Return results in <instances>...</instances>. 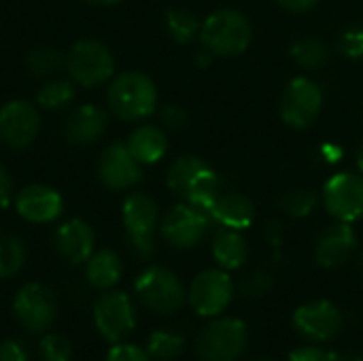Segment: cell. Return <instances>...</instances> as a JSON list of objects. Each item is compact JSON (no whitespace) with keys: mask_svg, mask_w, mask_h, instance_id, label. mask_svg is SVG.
Returning <instances> with one entry per match:
<instances>
[{"mask_svg":"<svg viewBox=\"0 0 363 361\" xmlns=\"http://www.w3.org/2000/svg\"><path fill=\"white\" fill-rule=\"evenodd\" d=\"M168 187L181 196L183 202L206 213L208 217L215 200L221 194L219 177L202 157L196 155H181L172 162L168 170Z\"/></svg>","mask_w":363,"mask_h":361,"instance_id":"1","label":"cell"},{"mask_svg":"<svg viewBox=\"0 0 363 361\" xmlns=\"http://www.w3.org/2000/svg\"><path fill=\"white\" fill-rule=\"evenodd\" d=\"M200 40L202 47L217 57H236L249 49L253 26L245 13L236 9H219L202 21Z\"/></svg>","mask_w":363,"mask_h":361,"instance_id":"2","label":"cell"},{"mask_svg":"<svg viewBox=\"0 0 363 361\" xmlns=\"http://www.w3.org/2000/svg\"><path fill=\"white\" fill-rule=\"evenodd\" d=\"M108 109L123 121L147 119L157 106V89L151 77L138 70H125L111 81Z\"/></svg>","mask_w":363,"mask_h":361,"instance_id":"3","label":"cell"},{"mask_svg":"<svg viewBox=\"0 0 363 361\" xmlns=\"http://www.w3.org/2000/svg\"><path fill=\"white\" fill-rule=\"evenodd\" d=\"M249 345V330L240 319H213L196 338L200 361H238Z\"/></svg>","mask_w":363,"mask_h":361,"instance_id":"4","label":"cell"},{"mask_svg":"<svg viewBox=\"0 0 363 361\" xmlns=\"http://www.w3.org/2000/svg\"><path fill=\"white\" fill-rule=\"evenodd\" d=\"M134 291L149 311L160 315L177 313L187 302V291L181 279L162 266H151L143 274H138Z\"/></svg>","mask_w":363,"mask_h":361,"instance_id":"5","label":"cell"},{"mask_svg":"<svg viewBox=\"0 0 363 361\" xmlns=\"http://www.w3.org/2000/svg\"><path fill=\"white\" fill-rule=\"evenodd\" d=\"M66 70L70 79L83 87H96L106 83L115 72V60L106 45L100 40L83 38L72 45L66 55Z\"/></svg>","mask_w":363,"mask_h":361,"instance_id":"6","label":"cell"},{"mask_svg":"<svg viewBox=\"0 0 363 361\" xmlns=\"http://www.w3.org/2000/svg\"><path fill=\"white\" fill-rule=\"evenodd\" d=\"M94 326L104 340L113 345L123 343L136 328V309L130 296L106 289L94 304Z\"/></svg>","mask_w":363,"mask_h":361,"instance_id":"7","label":"cell"},{"mask_svg":"<svg viewBox=\"0 0 363 361\" xmlns=\"http://www.w3.org/2000/svg\"><path fill=\"white\" fill-rule=\"evenodd\" d=\"M123 226L132 249L140 260H147L155 251L157 230V204L151 196L134 191L123 202Z\"/></svg>","mask_w":363,"mask_h":361,"instance_id":"8","label":"cell"},{"mask_svg":"<svg viewBox=\"0 0 363 361\" xmlns=\"http://www.w3.org/2000/svg\"><path fill=\"white\" fill-rule=\"evenodd\" d=\"M323 109V91L308 77H296L289 81L281 96V119L294 130L311 128Z\"/></svg>","mask_w":363,"mask_h":361,"instance_id":"9","label":"cell"},{"mask_svg":"<svg viewBox=\"0 0 363 361\" xmlns=\"http://www.w3.org/2000/svg\"><path fill=\"white\" fill-rule=\"evenodd\" d=\"M236 285L228 270L223 268H208L202 270L187 291V302L200 317H217L221 315L234 298Z\"/></svg>","mask_w":363,"mask_h":361,"instance_id":"10","label":"cell"},{"mask_svg":"<svg viewBox=\"0 0 363 361\" xmlns=\"http://www.w3.org/2000/svg\"><path fill=\"white\" fill-rule=\"evenodd\" d=\"M13 311L26 332L43 334L53 326L57 317V302L51 289H47L45 285L28 283L17 291L13 300Z\"/></svg>","mask_w":363,"mask_h":361,"instance_id":"11","label":"cell"},{"mask_svg":"<svg viewBox=\"0 0 363 361\" xmlns=\"http://www.w3.org/2000/svg\"><path fill=\"white\" fill-rule=\"evenodd\" d=\"M325 211L345 223H353L363 217V174L362 172H338L323 185Z\"/></svg>","mask_w":363,"mask_h":361,"instance_id":"12","label":"cell"},{"mask_svg":"<svg viewBox=\"0 0 363 361\" xmlns=\"http://www.w3.org/2000/svg\"><path fill=\"white\" fill-rule=\"evenodd\" d=\"M211 217L198 209H194L191 204L183 202L172 206L164 219H162V236L177 249H191L196 245H200L208 230H211Z\"/></svg>","mask_w":363,"mask_h":361,"instance_id":"13","label":"cell"},{"mask_svg":"<svg viewBox=\"0 0 363 361\" xmlns=\"http://www.w3.org/2000/svg\"><path fill=\"white\" fill-rule=\"evenodd\" d=\"M294 328L308 340H334L345 328V315L330 300L306 302L294 313Z\"/></svg>","mask_w":363,"mask_h":361,"instance_id":"14","label":"cell"},{"mask_svg":"<svg viewBox=\"0 0 363 361\" xmlns=\"http://www.w3.org/2000/svg\"><path fill=\"white\" fill-rule=\"evenodd\" d=\"M40 130V117L28 100H11L0 109V140L11 149H26Z\"/></svg>","mask_w":363,"mask_h":361,"instance_id":"15","label":"cell"},{"mask_svg":"<svg viewBox=\"0 0 363 361\" xmlns=\"http://www.w3.org/2000/svg\"><path fill=\"white\" fill-rule=\"evenodd\" d=\"M98 177L108 189H128L140 183L143 170L125 143H113L100 155Z\"/></svg>","mask_w":363,"mask_h":361,"instance_id":"16","label":"cell"},{"mask_svg":"<svg viewBox=\"0 0 363 361\" xmlns=\"http://www.w3.org/2000/svg\"><path fill=\"white\" fill-rule=\"evenodd\" d=\"M15 209L30 223H51L62 215L64 202L53 187L28 185L15 196Z\"/></svg>","mask_w":363,"mask_h":361,"instance_id":"17","label":"cell"},{"mask_svg":"<svg viewBox=\"0 0 363 361\" xmlns=\"http://www.w3.org/2000/svg\"><path fill=\"white\" fill-rule=\"evenodd\" d=\"M357 249V234L351 223L330 226L317 240L315 260L321 268H340Z\"/></svg>","mask_w":363,"mask_h":361,"instance_id":"18","label":"cell"},{"mask_svg":"<svg viewBox=\"0 0 363 361\" xmlns=\"http://www.w3.org/2000/svg\"><path fill=\"white\" fill-rule=\"evenodd\" d=\"M106 111L96 104H81L64 121V138L70 145L85 147L96 143L106 130Z\"/></svg>","mask_w":363,"mask_h":361,"instance_id":"19","label":"cell"},{"mask_svg":"<svg viewBox=\"0 0 363 361\" xmlns=\"http://www.w3.org/2000/svg\"><path fill=\"white\" fill-rule=\"evenodd\" d=\"M96 236L83 219H68L55 232V249L70 264H85L94 253Z\"/></svg>","mask_w":363,"mask_h":361,"instance_id":"20","label":"cell"},{"mask_svg":"<svg viewBox=\"0 0 363 361\" xmlns=\"http://www.w3.org/2000/svg\"><path fill=\"white\" fill-rule=\"evenodd\" d=\"M211 219L225 230L242 232L255 221V204L240 191H221L211 209Z\"/></svg>","mask_w":363,"mask_h":361,"instance_id":"21","label":"cell"},{"mask_svg":"<svg viewBox=\"0 0 363 361\" xmlns=\"http://www.w3.org/2000/svg\"><path fill=\"white\" fill-rule=\"evenodd\" d=\"M128 149L134 160L143 164H157L168 151V138L157 126H140L128 138Z\"/></svg>","mask_w":363,"mask_h":361,"instance_id":"22","label":"cell"},{"mask_svg":"<svg viewBox=\"0 0 363 361\" xmlns=\"http://www.w3.org/2000/svg\"><path fill=\"white\" fill-rule=\"evenodd\" d=\"M123 274V264L119 255L111 249H102L98 253H91V257L85 262V277L87 283L96 289H113Z\"/></svg>","mask_w":363,"mask_h":361,"instance_id":"23","label":"cell"},{"mask_svg":"<svg viewBox=\"0 0 363 361\" xmlns=\"http://www.w3.org/2000/svg\"><path fill=\"white\" fill-rule=\"evenodd\" d=\"M213 257L223 270H238L249 257V245L236 230H221L213 240Z\"/></svg>","mask_w":363,"mask_h":361,"instance_id":"24","label":"cell"},{"mask_svg":"<svg viewBox=\"0 0 363 361\" xmlns=\"http://www.w3.org/2000/svg\"><path fill=\"white\" fill-rule=\"evenodd\" d=\"M289 55L298 66H302L306 70H319V68L328 66V62H330V49L317 36L298 38L289 47Z\"/></svg>","mask_w":363,"mask_h":361,"instance_id":"25","label":"cell"},{"mask_svg":"<svg viewBox=\"0 0 363 361\" xmlns=\"http://www.w3.org/2000/svg\"><path fill=\"white\" fill-rule=\"evenodd\" d=\"M200 19L196 17V13L187 11V9H170L166 13V30L172 36V40L187 45L191 43L196 36H200Z\"/></svg>","mask_w":363,"mask_h":361,"instance_id":"26","label":"cell"},{"mask_svg":"<svg viewBox=\"0 0 363 361\" xmlns=\"http://www.w3.org/2000/svg\"><path fill=\"white\" fill-rule=\"evenodd\" d=\"M185 349V338L177 332H168V330H157L149 336L147 340V353L153 360L160 361H172L177 360Z\"/></svg>","mask_w":363,"mask_h":361,"instance_id":"27","label":"cell"},{"mask_svg":"<svg viewBox=\"0 0 363 361\" xmlns=\"http://www.w3.org/2000/svg\"><path fill=\"white\" fill-rule=\"evenodd\" d=\"M26 264V247L15 234L0 236V279L15 277Z\"/></svg>","mask_w":363,"mask_h":361,"instance_id":"28","label":"cell"},{"mask_svg":"<svg viewBox=\"0 0 363 361\" xmlns=\"http://www.w3.org/2000/svg\"><path fill=\"white\" fill-rule=\"evenodd\" d=\"M74 100V85L70 81H49L36 94V104L47 111H60Z\"/></svg>","mask_w":363,"mask_h":361,"instance_id":"29","label":"cell"},{"mask_svg":"<svg viewBox=\"0 0 363 361\" xmlns=\"http://www.w3.org/2000/svg\"><path fill=\"white\" fill-rule=\"evenodd\" d=\"M279 206L283 209V213H287L289 217H296V219H304L308 217L315 206H317V196L306 189V187H296V189H289L287 194L281 196L279 200Z\"/></svg>","mask_w":363,"mask_h":361,"instance_id":"30","label":"cell"},{"mask_svg":"<svg viewBox=\"0 0 363 361\" xmlns=\"http://www.w3.org/2000/svg\"><path fill=\"white\" fill-rule=\"evenodd\" d=\"M28 68L32 74L36 77H47V74H53L60 70V66L66 64V57L62 55V51L53 49V47H38L34 51L28 53V60H26Z\"/></svg>","mask_w":363,"mask_h":361,"instance_id":"31","label":"cell"},{"mask_svg":"<svg viewBox=\"0 0 363 361\" xmlns=\"http://www.w3.org/2000/svg\"><path fill=\"white\" fill-rule=\"evenodd\" d=\"M43 361H72V345L62 334H45L38 343Z\"/></svg>","mask_w":363,"mask_h":361,"instance_id":"32","label":"cell"},{"mask_svg":"<svg viewBox=\"0 0 363 361\" xmlns=\"http://www.w3.org/2000/svg\"><path fill=\"white\" fill-rule=\"evenodd\" d=\"M272 287H274V279H272L268 272H264V270L247 272V274L240 279V283H238V291H240L245 298H251V300L266 296Z\"/></svg>","mask_w":363,"mask_h":361,"instance_id":"33","label":"cell"},{"mask_svg":"<svg viewBox=\"0 0 363 361\" xmlns=\"http://www.w3.org/2000/svg\"><path fill=\"white\" fill-rule=\"evenodd\" d=\"M338 51L349 60H362L363 26H349L338 34Z\"/></svg>","mask_w":363,"mask_h":361,"instance_id":"34","label":"cell"},{"mask_svg":"<svg viewBox=\"0 0 363 361\" xmlns=\"http://www.w3.org/2000/svg\"><path fill=\"white\" fill-rule=\"evenodd\" d=\"M106 361H151V355L147 353V349H140L136 345H125V343H117L108 355Z\"/></svg>","mask_w":363,"mask_h":361,"instance_id":"35","label":"cell"},{"mask_svg":"<svg viewBox=\"0 0 363 361\" xmlns=\"http://www.w3.org/2000/svg\"><path fill=\"white\" fill-rule=\"evenodd\" d=\"M160 119L162 126H166L168 130H181L187 123V113L177 104H166L160 111Z\"/></svg>","mask_w":363,"mask_h":361,"instance_id":"36","label":"cell"},{"mask_svg":"<svg viewBox=\"0 0 363 361\" xmlns=\"http://www.w3.org/2000/svg\"><path fill=\"white\" fill-rule=\"evenodd\" d=\"M28 349L23 343L15 338H6L0 343V361H28Z\"/></svg>","mask_w":363,"mask_h":361,"instance_id":"37","label":"cell"},{"mask_svg":"<svg viewBox=\"0 0 363 361\" xmlns=\"http://www.w3.org/2000/svg\"><path fill=\"white\" fill-rule=\"evenodd\" d=\"M289 361H336V353H330L317 347H302L289 355Z\"/></svg>","mask_w":363,"mask_h":361,"instance_id":"38","label":"cell"},{"mask_svg":"<svg viewBox=\"0 0 363 361\" xmlns=\"http://www.w3.org/2000/svg\"><path fill=\"white\" fill-rule=\"evenodd\" d=\"M13 200V181L9 172L0 166V211L6 209Z\"/></svg>","mask_w":363,"mask_h":361,"instance_id":"39","label":"cell"},{"mask_svg":"<svg viewBox=\"0 0 363 361\" xmlns=\"http://www.w3.org/2000/svg\"><path fill=\"white\" fill-rule=\"evenodd\" d=\"M319 155H321V160H323L325 164H336V162L342 160L345 151H342V147L336 145V143H325V145H321Z\"/></svg>","mask_w":363,"mask_h":361,"instance_id":"40","label":"cell"},{"mask_svg":"<svg viewBox=\"0 0 363 361\" xmlns=\"http://www.w3.org/2000/svg\"><path fill=\"white\" fill-rule=\"evenodd\" d=\"M277 2L291 13H308L319 4V0H277Z\"/></svg>","mask_w":363,"mask_h":361,"instance_id":"41","label":"cell"},{"mask_svg":"<svg viewBox=\"0 0 363 361\" xmlns=\"http://www.w3.org/2000/svg\"><path fill=\"white\" fill-rule=\"evenodd\" d=\"M283 236H285V228H283V223H279V221H270V223L266 226V238H268L274 247H279V245L283 243Z\"/></svg>","mask_w":363,"mask_h":361,"instance_id":"42","label":"cell"},{"mask_svg":"<svg viewBox=\"0 0 363 361\" xmlns=\"http://www.w3.org/2000/svg\"><path fill=\"white\" fill-rule=\"evenodd\" d=\"M213 53L208 51V49H202V51H198V55H196V64L198 66H208L211 62H213Z\"/></svg>","mask_w":363,"mask_h":361,"instance_id":"43","label":"cell"},{"mask_svg":"<svg viewBox=\"0 0 363 361\" xmlns=\"http://www.w3.org/2000/svg\"><path fill=\"white\" fill-rule=\"evenodd\" d=\"M336 361H363V357L355 351H345V353H336Z\"/></svg>","mask_w":363,"mask_h":361,"instance_id":"44","label":"cell"},{"mask_svg":"<svg viewBox=\"0 0 363 361\" xmlns=\"http://www.w3.org/2000/svg\"><path fill=\"white\" fill-rule=\"evenodd\" d=\"M89 4H96V6H111V4H117L121 0H87Z\"/></svg>","mask_w":363,"mask_h":361,"instance_id":"45","label":"cell"},{"mask_svg":"<svg viewBox=\"0 0 363 361\" xmlns=\"http://www.w3.org/2000/svg\"><path fill=\"white\" fill-rule=\"evenodd\" d=\"M357 168H359V172L363 174V145L362 149L357 151Z\"/></svg>","mask_w":363,"mask_h":361,"instance_id":"46","label":"cell"},{"mask_svg":"<svg viewBox=\"0 0 363 361\" xmlns=\"http://www.w3.org/2000/svg\"><path fill=\"white\" fill-rule=\"evenodd\" d=\"M359 268H362V272H363V251H362V255H359Z\"/></svg>","mask_w":363,"mask_h":361,"instance_id":"47","label":"cell"},{"mask_svg":"<svg viewBox=\"0 0 363 361\" xmlns=\"http://www.w3.org/2000/svg\"><path fill=\"white\" fill-rule=\"evenodd\" d=\"M251 361H272V360H251Z\"/></svg>","mask_w":363,"mask_h":361,"instance_id":"48","label":"cell"}]
</instances>
